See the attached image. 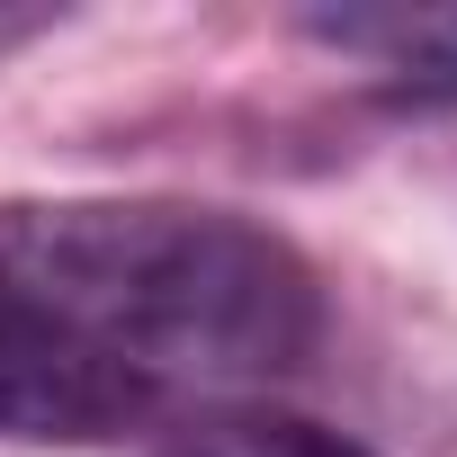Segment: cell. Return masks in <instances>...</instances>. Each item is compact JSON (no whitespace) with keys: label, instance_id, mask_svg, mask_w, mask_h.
Wrapping results in <instances>:
<instances>
[{"label":"cell","instance_id":"cell-1","mask_svg":"<svg viewBox=\"0 0 457 457\" xmlns=\"http://www.w3.org/2000/svg\"><path fill=\"white\" fill-rule=\"evenodd\" d=\"M0 332L108 368L144 395L270 386L314 359L305 252L188 197H0Z\"/></svg>","mask_w":457,"mask_h":457},{"label":"cell","instance_id":"cell-2","mask_svg":"<svg viewBox=\"0 0 457 457\" xmlns=\"http://www.w3.org/2000/svg\"><path fill=\"white\" fill-rule=\"evenodd\" d=\"M162 412V395L108 377V368H81L63 350H37L19 332H0V439H63V448H90V439H126Z\"/></svg>","mask_w":457,"mask_h":457},{"label":"cell","instance_id":"cell-3","mask_svg":"<svg viewBox=\"0 0 457 457\" xmlns=\"http://www.w3.org/2000/svg\"><path fill=\"white\" fill-rule=\"evenodd\" d=\"M305 37L359 54L412 90H457V10H314Z\"/></svg>","mask_w":457,"mask_h":457},{"label":"cell","instance_id":"cell-4","mask_svg":"<svg viewBox=\"0 0 457 457\" xmlns=\"http://www.w3.org/2000/svg\"><path fill=\"white\" fill-rule=\"evenodd\" d=\"M162 457H377V448L278 403H206L162 439Z\"/></svg>","mask_w":457,"mask_h":457},{"label":"cell","instance_id":"cell-5","mask_svg":"<svg viewBox=\"0 0 457 457\" xmlns=\"http://www.w3.org/2000/svg\"><path fill=\"white\" fill-rule=\"evenodd\" d=\"M28 28H37V19H0V46H10V37H28Z\"/></svg>","mask_w":457,"mask_h":457}]
</instances>
